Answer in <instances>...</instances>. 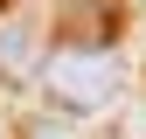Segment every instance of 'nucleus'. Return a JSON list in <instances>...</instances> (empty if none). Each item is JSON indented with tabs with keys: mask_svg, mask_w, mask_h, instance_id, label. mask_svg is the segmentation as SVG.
I'll return each instance as SVG.
<instances>
[{
	"mask_svg": "<svg viewBox=\"0 0 146 139\" xmlns=\"http://www.w3.org/2000/svg\"><path fill=\"white\" fill-rule=\"evenodd\" d=\"M0 139H14V132H7V125H0Z\"/></svg>",
	"mask_w": 146,
	"mask_h": 139,
	"instance_id": "nucleus-3",
	"label": "nucleus"
},
{
	"mask_svg": "<svg viewBox=\"0 0 146 139\" xmlns=\"http://www.w3.org/2000/svg\"><path fill=\"white\" fill-rule=\"evenodd\" d=\"M35 77H42V97L56 111H70V118L104 111L125 91V63L111 49H98V42H56V49H42V70Z\"/></svg>",
	"mask_w": 146,
	"mask_h": 139,
	"instance_id": "nucleus-1",
	"label": "nucleus"
},
{
	"mask_svg": "<svg viewBox=\"0 0 146 139\" xmlns=\"http://www.w3.org/2000/svg\"><path fill=\"white\" fill-rule=\"evenodd\" d=\"M28 49H35V28L28 21H7V28H0V63H7V77H28Z\"/></svg>",
	"mask_w": 146,
	"mask_h": 139,
	"instance_id": "nucleus-2",
	"label": "nucleus"
}]
</instances>
